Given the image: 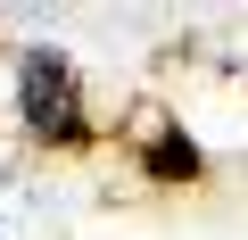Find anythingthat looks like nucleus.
I'll use <instances>...</instances> for the list:
<instances>
[{
  "label": "nucleus",
  "instance_id": "obj_1",
  "mask_svg": "<svg viewBox=\"0 0 248 240\" xmlns=\"http://www.w3.org/2000/svg\"><path fill=\"white\" fill-rule=\"evenodd\" d=\"M17 108H25V133H33L42 149H83V141H91V125H83V83H75L66 50H50V42H33V50L17 58Z\"/></svg>",
  "mask_w": 248,
  "mask_h": 240
},
{
  "label": "nucleus",
  "instance_id": "obj_2",
  "mask_svg": "<svg viewBox=\"0 0 248 240\" xmlns=\"http://www.w3.org/2000/svg\"><path fill=\"white\" fill-rule=\"evenodd\" d=\"M141 166H149L157 182H199V166H207V158H199V141L174 125V116H157V125H149V149H141Z\"/></svg>",
  "mask_w": 248,
  "mask_h": 240
}]
</instances>
